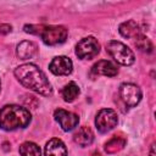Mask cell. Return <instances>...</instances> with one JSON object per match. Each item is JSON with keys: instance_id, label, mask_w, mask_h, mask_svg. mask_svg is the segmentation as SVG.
Segmentation results:
<instances>
[{"instance_id": "44dd1931", "label": "cell", "mask_w": 156, "mask_h": 156, "mask_svg": "<svg viewBox=\"0 0 156 156\" xmlns=\"http://www.w3.org/2000/svg\"><path fill=\"white\" fill-rule=\"evenodd\" d=\"M149 156H155V144L151 145V149H150V155Z\"/></svg>"}, {"instance_id": "7402d4cb", "label": "cell", "mask_w": 156, "mask_h": 156, "mask_svg": "<svg viewBox=\"0 0 156 156\" xmlns=\"http://www.w3.org/2000/svg\"><path fill=\"white\" fill-rule=\"evenodd\" d=\"M91 156H101V155H100L98 151H95V152H93V155H91Z\"/></svg>"}, {"instance_id": "ffe728a7", "label": "cell", "mask_w": 156, "mask_h": 156, "mask_svg": "<svg viewBox=\"0 0 156 156\" xmlns=\"http://www.w3.org/2000/svg\"><path fill=\"white\" fill-rule=\"evenodd\" d=\"M11 32L10 24H0V34H7Z\"/></svg>"}, {"instance_id": "d6986e66", "label": "cell", "mask_w": 156, "mask_h": 156, "mask_svg": "<svg viewBox=\"0 0 156 156\" xmlns=\"http://www.w3.org/2000/svg\"><path fill=\"white\" fill-rule=\"evenodd\" d=\"M23 101H24V104H26L27 106H29V107H32V108H37V106H38V104H39L38 99H37L34 95H24Z\"/></svg>"}, {"instance_id": "7c38bea8", "label": "cell", "mask_w": 156, "mask_h": 156, "mask_svg": "<svg viewBox=\"0 0 156 156\" xmlns=\"http://www.w3.org/2000/svg\"><path fill=\"white\" fill-rule=\"evenodd\" d=\"M73 140L79 145V146H89L93 141H94V133L93 130L87 127V126H83L80 127L73 135Z\"/></svg>"}, {"instance_id": "7a4b0ae2", "label": "cell", "mask_w": 156, "mask_h": 156, "mask_svg": "<svg viewBox=\"0 0 156 156\" xmlns=\"http://www.w3.org/2000/svg\"><path fill=\"white\" fill-rule=\"evenodd\" d=\"M30 113L26 107L18 105H6L0 110V127L4 130L26 128L30 122Z\"/></svg>"}, {"instance_id": "30bf717a", "label": "cell", "mask_w": 156, "mask_h": 156, "mask_svg": "<svg viewBox=\"0 0 156 156\" xmlns=\"http://www.w3.org/2000/svg\"><path fill=\"white\" fill-rule=\"evenodd\" d=\"M94 74H100V76H107V77H115L118 73L117 66L107 60H100L98 61L93 68H91Z\"/></svg>"}, {"instance_id": "8fae6325", "label": "cell", "mask_w": 156, "mask_h": 156, "mask_svg": "<svg viewBox=\"0 0 156 156\" xmlns=\"http://www.w3.org/2000/svg\"><path fill=\"white\" fill-rule=\"evenodd\" d=\"M44 154L45 156H67V149L60 139L54 138L46 143Z\"/></svg>"}, {"instance_id": "8992f818", "label": "cell", "mask_w": 156, "mask_h": 156, "mask_svg": "<svg viewBox=\"0 0 156 156\" xmlns=\"http://www.w3.org/2000/svg\"><path fill=\"white\" fill-rule=\"evenodd\" d=\"M118 117L115 110L112 108H102L98 112L95 118V126L100 133H107L117 126Z\"/></svg>"}, {"instance_id": "6da1fadb", "label": "cell", "mask_w": 156, "mask_h": 156, "mask_svg": "<svg viewBox=\"0 0 156 156\" xmlns=\"http://www.w3.org/2000/svg\"><path fill=\"white\" fill-rule=\"evenodd\" d=\"M15 76L22 85L44 96L52 94V88L44 72L33 63H24L15 68Z\"/></svg>"}, {"instance_id": "2e32d148", "label": "cell", "mask_w": 156, "mask_h": 156, "mask_svg": "<svg viewBox=\"0 0 156 156\" xmlns=\"http://www.w3.org/2000/svg\"><path fill=\"white\" fill-rule=\"evenodd\" d=\"M18 151L21 156H41L40 147L33 141H26L21 144Z\"/></svg>"}, {"instance_id": "4fadbf2b", "label": "cell", "mask_w": 156, "mask_h": 156, "mask_svg": "<svg viewBox=\"0 0 156 156\" xmlns=\"http://www.w3.org/2000/svg\"><path fill=\"white\" fill-rule=\"evenodd\" d=\"M37 44L33 43V41H29V40H24V41H21L18 45H17V56L21 58V60H27V58H30L35 55L37 52Z\"/></svg>"}, {"instance_id": "e0dca14e", "label": "cell", "mask_w": 156, "mask_h": 156, "mask_svg": "<svg viewBox=\"0 0 156 156\" xmlns=\"http://www.w3.org/2000/svg\"><path fill=\"white\" fill-rule=\"evenodd\" d=\"M79 94V88L74 82H69L62 89V98L66 102H72Z\"/></svg>"}, {"instance_id": "ba28073f", "label": "cell", "mask_w": 156, "mask_h": 156, "mask_svg": "<svg viewBox=\"0 0 156 156\" xmlns=\"http://www.w3.org/2000/svg\"><path fill=\"white\" fill-rule=\"evenodd\" d=\"M54 117H55L56 122H58V124L61 126V128L65 132L72 130L74 127H77V124L79 122V118H78V116L76 113L69 112V111H66L63 108L55 110Z\"/></svg>"}, {"instance_id": "277c9868", "label": "cell", "mask_w": 156, "mask_h": 156, "mask_svg": "<svg viewBox=\"0 0 156 156\" xmlns=\"http://www.w3.org/2000/svg\"><path fill=\"white\" fill-rule=\"evenodd\" d=\"M106 50L107 52L121 65H124V66H129L134 62L135 57H134V54L133 51L127 46L124 45L123 43L121 41H117V40H111L106 44Z\"/></svg>"}, {"instance_id": "9a60e30c", "label": "cell", "mask_w": 156, "mask_h": 156, "mask_svg": "<svg viewBox=\"0 0 156 156\" xmlns=\"http://www.w3.org/2000/svg\"><path fill=\"white\" fill-rule=\"evenodd\" d=\"M127 140L124 136L121 135H113L106 144H105V151L107 154H116L119 150H122L126 145Z\"/></svg>"}, {"instance_id": "9c48e42d", "label": "cell", "mask_w": 156, "mask_h": 156, "mask_svg": "<svg viewBox=\"0 0 156 156\" xmlns=\"http://www.w3.org/2000/svg\"><path fill=\"white\" fill-rule=\"evenodd\" d=\"M72 61L66 56H56L49 65V69L56 76H68L72 72Z\"/></svg>"}, {"instance_id": "5b68a950", "label": "cell", "mask_w": 156, "mask_h": 156, "mask_svg": "<svg viewBox=\"0 0 156 156\" xmlns=\"http://www.w3.org/2000/svg\"><path fill=\"white\" fill-rule=\"evenodd\" d=\"M100 51V44L94 37L83 38L76 45V55L82 60H90Z\"/></svg>"}, {"instance_id": "3957f363", "label": "cell", "mask_w": 156, "mask_h": 156, "mask_svg": "<svg viewBox=\"0 0 156 156\" xmlns=\"http://www.w3.org/2000/svg\"><path fill=\"white\" fill-rule=\"evenodd\" d=\"M26 33L40 35L46 45H57L66 40L68 30L63 26H24Z\"/></svg>"}, {"instance_id": "52a82bcc", "label": "cell", "mask_w": 156, "mask_h": 156, "mask_svg": "<svg viewBox=\"0 0 156 156\" xmlns=\"http://www.w3.org/2000/svg\"><path fill=\"white\" fill-rule=\"evenodd\" d=\"M119 96L128 107H134L141 100V90L133 83H123L119 87Z\"/></svg>"}, {"instance_id": "5bb4252c", "label": "cell", "mask_w": 156, "mask_h": 156, "mask_svg": "<svg viewBox=\"0 0 156 156\" xmlns=\"http://www.w3.org/2000/svg\"><path fill=\"white\" fill-rule=\"evenodd\" d=\"M119 33L124 38H135L136 35H139L141 33V29L135 21L130 20V21L123 22L119 26Z\"/></svg>"}, {"instance_id": "ac0fdd59", "label": "cell", "mask_w": 156, "mask_h": 156, "mask_svg": "<svg viewBox=\"0 0 156 156\" xmlns=\"http://www.w3.org/2000/svg\"><path fill=\"white\" fill-rule=\"evenodd\" d=\"M135 46L140 50V51H143V52H152V50H154V45H152V43H151V40L146 37V35H144L143 33H140L139 35H136L135 37Z\"/></svg>"}]
</instances>
